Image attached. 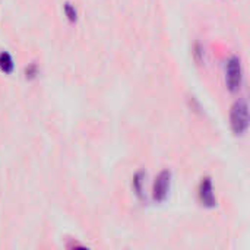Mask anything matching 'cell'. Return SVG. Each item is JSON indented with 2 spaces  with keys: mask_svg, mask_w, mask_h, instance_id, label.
<instances>
[{
  "mask_svg": "<svg viewBox=\"0 0 250 250\" xmlns=\"http://www.w3.org/2000/svg\"><path fill=\"white\" fill-rule=\"evenodd\" d=\"M230 127L236 136H243L249 129V105L245 98L237 100L230 111Z\"/></svg>",
  "mask_w": 250,
  "mask_h": 250,
  "instance_id": "obj_1",
  "label": "cell"
},
{
  "mask_svg": "<svg viewBox=\"0 0 250 250\" xmlns=\"http://www.w3.org/2000/svg\"><path fill=\"white\" fill-rule=\"evenodd\" d=\"M226 83L231 92H237L243 83V66L239 56H231L226 63Z\"/></svg>",
  "mask_w": 250,
  "mask_h": 250,
  "instance_id": "obj_2",
  "label": "cell"
},
{
  "mask_svg": "<svg viewBox=\"0 0 250 250\" xmlns=\"http://www.w3.org/2000/svg\"><path fill=\"white\" fill-rule=\"evenodd\" d=\"M171 179L173 174L170 170H163L160 171V174L155 177L154 186H152V199L157 204H163L167 201L168 195H170V189H171Z\"/></svg>",
  "mask_w": 250,
  "mask_h": 250,
  "instance_id": "obj_3",
  "label": "cell"
},
{
  "mask_svg": "<svg viewBox=\"0 0 250 250\" xmlns=\"http://www.w3.org/2000/svg\"><path fill=\"white\" fill-rule=\"evenodd\" d=\"M198 199L204 208L212 209L217 207V196L214 193V183L209 176L204 177L198 188Z\"/></svg>",
  "mask_w": 250,
  "mask_h": 250,
  "instance_id": "obj_4",
  "label": "cell"
},
{
  "mask_svg": "<svg viewBox=\"0 0 250 250\" xmlns=\"http://www.w3.org/2000/svg\"><path fill=\"white\" fill-rule=\"evenodd\" d=\"M145 179H146V173L144 170H139L133 179H132V188H133V192L135 195L139 198V199H145V193H144V186H145Z\"/></svg>",
  "mask_w": 250,
  "mask_h": 250,
  "instance_id": "obj_5",
  "label": "cell"
},
{
  "mask_svg": "<svg viewBox=\"0 0 250 250\" xmlns=\"http://www.w3.org/2000/svg\"><path fill=\"white\" fill-rule=\"evenodd\" d=\"M15 69V62L13 57L10 56V53L7 51H1L0 53V70L6 75H10Z\"/></svg>",
  "mask_w": 250,
  "mask_h": 250,
  "instance_id": "obj_6",
  "label": "cell"
},
{
  "mask_svg": "<svg viewBox=\"0 0 250 250\" xmlns=\"http://www.w3.org/2000/svg\"><path fill=\"white\" fill-rule=\"evenodd\" d=\"M63 12H64V16H66V19H67L70 23H75V22H78V10H76V7H75L72 3L66 1V3L63 4Z\"/></svg>",
  "mask_w": 250,
  "mask_h": 250,
  "instance_id": "obj_7",
  "label": "cell"
},
{
  "mask_svg": "<svg viewBox=\"0 0 250 250\" xmlns=\"http://www.w3.org/2000/svg\"><path fill=\"white\" fill-rule=\"evenodd\" d=\"M38 73H40V69H38V64L37 63H31V64H28L25 67V78L29 79V81L35 79L38 76Z\"/></svg>",
  "mask_w": 250,
  "mask_h": 250,
  "instance_id": "obj_8",
  "label": "cell"
},
{
  "mask_svg": "<svg viewBox=\"0 0 250 250\" xmlns=\"http://www.w3.org/2000/svg\"><path fill=\"white\" fill-rule=\"evenodd\" d=\"M193 56H195V60L199 62V63L204 60V47L199 42H196L195 47H193Z\"/></svg>",
  "mask_w": 250,
  "mask_h": 250,
  "instance_id": "obj_9",
  "label": "cell"
}]
</instances>
